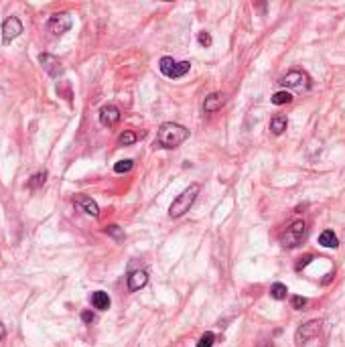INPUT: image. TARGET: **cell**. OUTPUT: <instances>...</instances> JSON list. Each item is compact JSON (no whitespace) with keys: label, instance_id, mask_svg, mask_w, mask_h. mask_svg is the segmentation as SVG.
Returning <instances> with one entry per match:
<instances>
[{"label":"cell","instance_id":"cell-1","mask_svg":"<svg viewBox=\"0 0 345 347\" xmlns=\"http://www.w3.org/2000/svg\"><path fill=\"white\" fill-rule=\"evenodd\" d=\"M189 138V130L181 124L175 122H165L160 124L158 134H157V142L162 148H177L179 144H183Z\"/></svg>","mask_w":345,"mask_h":347},{"label":"cell","instance_id":"cell-2","mask_svg":"<svg viewBox=\"0 0 345 347\" xmlns=\"http://www.w3.org/2000/svg\"><path fill=\"white\" fill-rule=\"evenodd\" d=\"M199 185L197 183H193V185H189L183 193L181 195H177V199L171 203V207H169V216L171 218H181V216H185V213L191 209V205L195 203V199H197V193H199Z\"/></svg>","mask_w":345,"mask_h":347},{"label":"cell","instance_id":"cell-3","mask_svg":"<svg viewBox=\"0 0 345 347\" xmlns=\"http://www.w3.org/2000/svg\"><path fill=\"white\" fill-rule=\"evenodd\" d=\"M305 236H307V223H305L303 220L292 221L290 227H286V231L282 234L281 244H282L284 248H297L299 244H303Z\"/></svg>","mask_w":345,"mask_h":347},{"label":"cell","instance_id":"cell-4","mask_svg":"<svg viewBox=\"0 0 345 347\" xmlns=\"http://www.w3.org/2000/svg\"><path fill=\"white\" fill-rule=\"evenodd\" d=\"M71 25H73V21H71L69 12H57L47 21V31L51 32L53 37H61L63 32H67L71 29Z\"/></svg>","mask_w":345,"mask_h":347},{"label":"cell","instance_id":"cell-5","mask_svg":"<svg viewBox=\"0 0 345 347\" xmlns=\"http://www.w3.org/2000/svg\"><path fill=\"white\" fill-rule=\"evenodd\" d=\"M321 329H323V323L319 319H313V321H309L305 325H301L297 329V333H294V341H297V345H305L307 341H311L313 337H317L321 333Z\"/></svg>","mask_w":345,"mask_h":347},{"label":"cell","instance_id":"cell-6","mask_svg":"<svg viewBox=\"0 0 345 347\" xmlns=\"http://www.w3.org/2000/svg\"><path fill=\"white\" fill-rule=\"evenodd\" d=\"M23 32V23L16 19V16H10L2 23V41L4 45H8L10 41H14Z\"/></svg>","mask_w":345,"mask_h":347},{"label":"cell","instance_id":"cell-7","mask_svg":"<svg viewBox=\"0 0 345 347\" xmlns=\"http://www.w3.org/2000/svg\"><path fill=\"white\" fill-rule=\"evenodd\" d=\"M281 84L284 88H292V90H303V88H309V75L305 71H290L286 73L282 79H281Z\"/></svg>","mask_w":345,"mask_h":347},{"label":"cell","instance_id":"cell-8","mask_svg":"<svg viewBox=\"0 0 345 347\" xmlns=\"http://www.w3.org/2000/svg\"><path fill=\"white\" fill-rule=\"evenodd\" d=\"M100 122L104 124V126H116L118 122H120V110L114 106V104H108V106H104L102 110H100Z\"/></svg>","mask_w":345,"mask_h":347},{"label":"cell","instance_id":"cell-9","mask_svg":"<svg viewBox=\"0 0 345 347\" xmlns=\"http://www.w3.org/2000/svg\"><path fill=\"white\" fill-rule=\"evenodd\" d=\"M39 63L45 67V71L51 75V77H57L63 73V67H61V63L53 57V55H49V53H41L39 55Z\"/></svg>","mask_w":345,"mask_h":347},{"label":"cell","instance_id":"cell-10","mask_svg":"<svg viewBox=\"0 0 345 347\" xmlns=\"http://www.w3.org/2000/svg\"><path fill=\"white\" fill-rule=\"evenodd\" d=\"M146 283H149V274H146V270H134V272H130V276H128V288L132 292L140 290Z\"/></svg>","mask_w":345,"mask_h":347},{"label":"cell","instance_id":"cell-11","mask_svg":"<svg viewBox=\"0 0 345 347\" xmlns=\"http://www.w3.org/2000/svg\"><path fill=\"white\" fill-rule=\"evenodd\" d=\"M75 205L84 209L90 218H97V216H100V207H97V203L94 199H90V197H77Z\"/></svg>","mask_w":345,"mask_h":347},{"label":"cell","instance_id":"cell-12","mask_svg":"<svg viewBox=\"0 0 345 347\" xmlns=\"http://www.w3.org/2000/svg\"><path fill=\"white\" fill-rule=\"evenodd\" d=\"M223 106V95L221 94H209L207 97H205V102H203V110L207 112V114H211V112H218L220 108Z\"/></svg>","mask_w":345,"mask_h":347},{"label":"cell","instance_id":"cell-13","mask_svg":"<svg viewBox=\"0 0 345 347\" xmlns=\"http://www.w3.org/2000/svg\"><path fill=\"white\" fill-rule=\"evenodd\" d=\"M92 305H94L95 309H100V311H108V309H110V296H108V292L95 290V292L92 294Z\"/></svg>","mask_w":345,"mask_h":347},{"label":"cell","instance_id":"cell-14","mask_svg":"<svg viewBox=\"0 0 345 347\" xmlns=\"http://www.w3.org/2000/svg\"><path fill=\"white\" fill-rule=\"evenodd\" d=\"M286 126H288V120H286V116H274V118L270 120V130H272V134H276V136H281L282 132L286 130Z\"/></svg>","mask_w":345,"mask_h":347},{"label":"cell","instance_id":"cell-15","mask_svg":"<svg viewBox=\"0 0 345 347\" xmlns=\"http://www.w3.org/2000/svg\"><path fill=\"white\" fill-rule=\"evenodd\" d=\"M189 69H191V63H189V61H179V63L173 65V69L167 73V77H171V79L183 77L185 73H189Z\"/></svg>","mask_w":345,"mask_h":347},{"label":"cell","instance_id":"cell-16","mask_svg":"<svg viewBox=\"0 0 345 347\" xmlns=\"http://www.w3.org/2000/svg\"><path fill=\"white\" fill-rule=\"evenodd\" d=\"M319 244H321L323 248H337V246H339V240H337V236H335V231L325 229L323 234L319 236Z\"/></svg>","mask_w":345,"mask_h":347},{"label":"cell","instance_id":"cell-17","mask_svg":"<svg viewBox=\"0 0 345 347\" xmlns=\"http://www.w3.org/2000/svg\"><path fill=\"white\" fill-rule=\"evenodd\" d=\"M286 292H288V288L282 283H274L270 286V296H272L274 301H284L286 299Z\"/></svg>","mask_w":345,"mask_h":347},{"label":"cell","instance_id":"cell-18","mask_svg":"<svg viewBox=\"0 0 345 347\" xmlns=\"http://www.w3.org/2000/svg\"><path fill=\"white\" fill-rule=\"evenodd\" d=\"M136 140H138V134L132 132V130H124L122 134L118 136V144L120 146H130V144H134Z\"/></svg>","mask_w":345,"mask_h":347},{"label":"cell","instance_id":"cell-19","mask_svg":"<svg viewBox=\"0 0 345 347\" xmlns=\"http://www.w3.org/2000/svg\"><path fill=\"white\" fill-rule=\"evenodd\" d=\"M290 102H292V95H290L286 90L276 92V94L272 95V104H274V106H284V104H290Z\"/></svg>","mask_w":345,"mask_h":347},{"label":"cell","instance_id":"cell-20","mask_svg":"<svg viewBox=\"0 0 345 347\" xmlns=\"http://www.w3.org/2000/svg\"><path fill=\"white\" fill-rule=\"evenodd\" d=\"M132 167H134V160H130V158H126V160H118L116 164H114V173H118V175H122V173H130V171H132Z\"/></svg>","mask_w":345,"mask_h":347},{"label":"cell","instance_id":"cell-21","mask_svg":"<svg viewBox=\"0 0 345 347\" xmlns=\"http://www.w3.org/2000/svg\"><path fill=\"white\" fill-rule=\"evenodd\" d=\"M47 181V171H39L37 175H32L31 177V181H29V187L31 189H37V187H41L43 183Z\"/></svg>","mask_w":345,"mask_h":347},{"label":"cell","instance_id":"cell-22","mask_svg":"<svg viewBox=\"0 0 345 347\" xmlns=\"http://www.w3.org/2000/svg\"><path fill=\"white\" fill-rule=\"evenodd\" d=\"M213 343H216V335H213L211 331H207V333L201 335L199 341H197V347H213Z\"/></svg>","mask_w":345,"mask_h":347},{"label":"cell","instance_id":"cell-23","mask_svg":"<svg viewBox=\"0 0 345 347\" xmlns=\"http://www.w3.org/2000/svg\"><path fill=\"white\" fill-rule=\"evenodd\" d=\"M313 258H315L313 254H305L303 258H299V262H297V264H294V270H299V272H301L303 268H307V266H309V264H311V262H313Z\"/></svg>","mask_w":345,"mask_h":347},{"label":"cell","instance_id":"cell-24","mask_svg":"<svg viewBox=\"0 0 345 347\" xmlns=\"http://www.w3.org/2000/svg\"><path fill=\"white\" fill-rule=\"evenodd\" d=\"M106 234L112 236V238H116V240H122V238H124V231H122L118 225H108V227H106Z\"/></svg>","mask_w":345,"mask_h":347},{"label":"cell","instance_id":"cell-25","mask_svg":"<svg viewBox=\"0 0 345 347\" xmlns=\"http://www.w3.org/2000/svg\"><path fill=\"white\" fill-rule=\"evenodd\" d=\"M290 303H292V309L303 311V309L307 307V303H309V301L305 299V296H292V301H290Z\"/></svg>","mask_w":345,"mask_h":347},{"label":"cell","instance_id":"cell-26","mask_svg":"<svg viewBox=\"0 0 345 347\" xmlns=\"http://www.w3.org/2000/svg\"><path fill=\"white\" fill-rule=\"evenodd\" d=\"M211 35H209V32L207 31H203V32H199V45L201 47H211Z\"/></svg>","mask_w":345,"mask_h":347},{"label":"cell","instance_id":"cell-27","mask_svg":"<svg viewBox=\"0 0 345 347\" xmlns=\"http://www.w3.org/2000/svg\"><path fill=\"white\" fill-rule=\"evenodd\" d=\"M81 321L88 323V325H92V323H94V313H92V311H84V313H81Z\"/></svg>","mask_w":345,"mask_h":347},{"label":"cell","instance_id":"cell-28","mask_svg":"<svg viewBox=\"0 0 345 347\" xmlns=\"http://www.w3.org/2000/svg\"><path fill=\"white\" fill-rule=\"evenodd\" d=\"M256 347H274V345H272V341H268V339H262V341H258Z\"/></svg>","mask_w":345,"mask_h":347},{"label":"cell","instance_id":"cell-29","mask_svg":"<svg viewBox=\"0 0 345 347\" xmlns=\"http://www.w3.org/2000/svg\"><path fill=\"white\" fill-rule=\"evenodd\" d=\"M4 335H6V329H4L2 323H0V339H4Z\"/></svg>","mask_w":345,"mask_h":347}]
</instances>
